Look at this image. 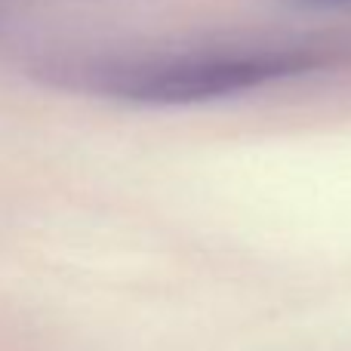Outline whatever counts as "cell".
Returning a JSON list of instances; mask_svg holds the SVG:
<instances>
[{"label": "cell", "mask_w": 351, "mask_h": 351, "mask_svg": "<svg viewBox=\"0 0 351 351\" xmlns=\"http://www.w3.org/2000/svg\"><path fill=\"white\" fill-rule=\"evenodd\" d=\"M299 10H348L351 0H287Z\"/></svg>", "instance_id": "7a4b0ae2"}, {"label": "cell", "mask_w": 351, "mask_h": 351, "mask_svg": "<svg viewBox=\"0 0 351 351\" xmlns=\"http://www.w3.org/2000/svg\"><path fill=\"white\" fill-rule=\"evenodd\" d=\"M324 65L311 49L262 47V49H194V53L152 56H102L49 65L47 77L62 86L99 93L133 105L176 108L228 99L268 84L308 74Z\"/></svg>", "instance_id": "6da1fadb"}]
</instances>
